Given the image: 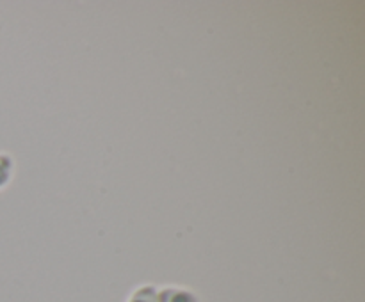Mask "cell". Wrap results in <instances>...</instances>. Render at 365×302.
<instances>
[{
    "label": "cell",
    "instance_id": "obj_1",
    "mask_svg": "<svg viewBox=\"0 0 365 302\" xmlns=\"http://www.w3.org/2000/svg\"><path fill=\"white\" fill-rule=\"evenodd\" d=\"M157 302H198L195 295L187 290H178V288H166L160 293H157Z\"/></svg>",
    "mask_w": 365,
    "mask_h": 302
},
{
    "label": "cell",
    "instance_id": "obj_2",
    "mask_svg": "<svg viewBox=\"0 0 365 302\" xmlns=\"http://www.w3.org/2000/svg\"><path fill=\"white\" fill-rule=\"evenodd\" d=\"M128 302H157V291L152 286H143L132 295Z\"/></svg>",
    "mask_w": 365,
    "mask_h": 302
},
{
    "label": "cell",
    "instance_id": "obj_3",
    "mask_svg": "<svg viewBox=\"0 0 365 302\" xmlns=\"http://www.w3.org/2000/svg\"><path fill=\"white\" fill-rule=\"evenodd\" d=\"M11 178V160L7 156L0 155V187L9 181Z\"/></svg>",
    "mask_w": 365,
    "mask_h": 302
}]
</instances>
